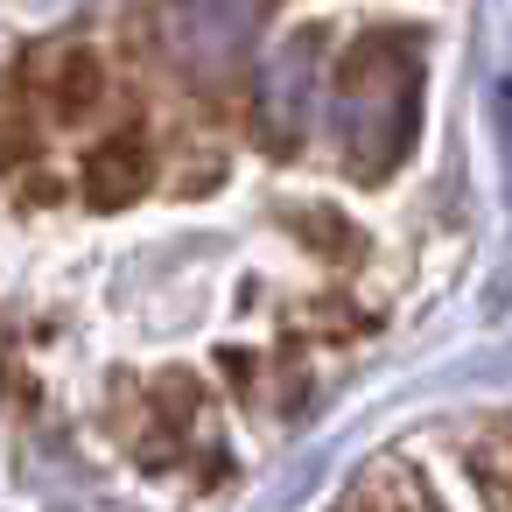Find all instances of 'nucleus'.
Listing matches in <instances>:
<instances>
[{
  "label": "nucleus",
  "mask_w": 512,
  "mask_h": 512,
  "mask_svg": "<svg viewBox=\"0 0 512 512\" xmlns=\"http://www.w3.org/2000/svg\"><path fill=\"white\" fill-rule=\"evenodd\" d=\"M463 0H8L22 449L225 505L435 288Z\"/></svg>",
  "instance_id": "nucleus-1"
}]
</instances>
